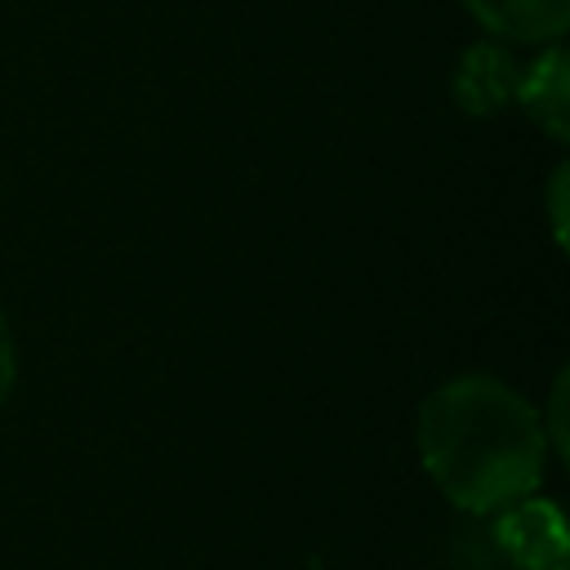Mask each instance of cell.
<instances>
[{"label":"cell","mask_w":570,"mask_h":570,"mask_svg":"<svg viewBox=\"0 0 570 570\" xmlns=\"http://www.w3.org/2000/svg\"><path fill=\"white\" fill-rule=\"evenodd\" d=\"M517 62L499 45H472L454 71V98L463 111L485 116L499 111L508 98H517Z\"/></svg>","instance_id":"cell-5"},{"label":"cell","mask_w":570,"mask_h":570,"mask_svg":"<svg viewBox=\"0 0 570 570\" xmlns=\"http://www.w3.org/2000/svg\"><path fill=\"white\" fill-rule=\"evenodd\" d=\"M552 419L543 423V436H548V450H557V454H566V374H557V383H552Z\"/></svg>","instance_id":"cell-6"},{"label":"cell","mask_w":570,"mask_h":570,"mask_svg":"<svg viewBox=\"0 0 570 570\" xmlns=\"http://www.w3.org/2000/svg\"><path fill=\"white\" fill-rule=\"evenodd\" d=\"M490 543L499 557L517 570H566L570 566V539L566 517L552 499L521 494L490 512Z\"/></svg>","instance_id":"cell-2"},{"label":"cell","mask_w":570,"mask_h":570,"mask_svg":"<svg viewBox=\"0 0 570 570\" xmlns=\"http://www.w3.org/2000/svg\"><path fill=\"white\" fill-rule=\"evenodd\" d=\"M517 102L548 138L566 142V134H570V58L557 45H548L530 67L517 71Z\"/></svg>","instance_id":"cell-3"},{"label":"cell","mask_w":570,"mask_h":570,"mask_svg":"<svg viewBox=\"0 0 570 570\" xmlns=\"http://www.w3.org/2000/svg\"><path fill=\"white\" fill-rule=\"evenodd\" d=\"M414 441L436 490L472 517L534 494L548 463L539 410L490 374H459L428 392Z\"/></svg>","instance_id":"cell-1"},{"label":"cell","mask_w":570,"mask_h":570,"mask_svg":"<svg viewBox=\"0 0 570 570\" xmlns=\"http://www.w3.org/2000/svg\"><path fill=\"white\" fill-rule=\"evenodd\" d=\"M9 387H13V334H9V321L0 312V405H4Z\"/></svg>","instance_id":"cell-7"},{"label":"cell","mask_w":570,"mask_h":570,"mask_svg":"<svg viewBox=\"0 0 570 570\" xmlns=\"http://www.w3.org/2000/svg\"><path fill=\"white\" fill-rule=\"evenodd\" d=\"M561 187H566V165L552 174V232H557V240L566 236V200H561Z\"/></svg>","instance_id":"cell-8"},{"label":"cell","mask_w":570,"mask_h":570,"mask_svg":"<svg viewBox=\"0 0 570 570\" xmlns=\"http://www.w3.org/2000/svg\"><path fill=\"white\" fill-rule=\"evenodd\" d=\"M468 13L499 40L557 45L570 27V0H463Z\"/></svg>","instance_id":"cell-4"}]
</instances>
